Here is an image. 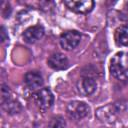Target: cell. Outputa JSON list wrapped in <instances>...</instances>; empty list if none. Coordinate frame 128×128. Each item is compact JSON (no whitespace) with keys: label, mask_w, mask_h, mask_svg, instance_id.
I'll use <instances>...</instances> for the list:
<instances>
[{"label":"cell","mask_w":128,"mask_h":128,"mask_svg":"<svg viewBox=\"0 0 128 128\" xmlns=\"http://www.w3.org/2000/svg\"><path fill=\"white\" fill-rule=\"evenodd\" d=\"M0 36H1V41L5 42L8 40V35L6 34V30L4 27H1V31H0Z\"/></svg>","instance_id":"15"},{"label":"cell","mask_w":128,"mask_h":128,"mask_svg":"<svg viewBox=\"0 0 128 128\" xmlns=\"http://www.w3.org/2000/svg\"><path fill=\"white\" fill-rule=\"evenodd\" d=\"M10 96H11V91L9 89V87L5 84L2 85L1 88V103L4 104L5 102L10 100Z\"/></svg>","instance_id":"14"},{"label":"cell","mask_w":128,"mask_h":128,"mask_svg":"<svg viewBox=\"0 0 128 128\" xmlns=\"http://www.w3.org/2000/svg\"><path fill=\"white\" fill-rule=\"evenodd\" d=\"M64 4L69 10L81 14L90 12L94 7V1L92 0H67L64 1Z\"/></svg>","instance_id":"5"},{"label":"cell","mask_w":128,"mask_h":128,"mask_svg":"<svg viewBox=\"0 0 128 128\" xmlns=\"http://www.w3.org/2000/svg\"><path fill=\"white\" fill-rule=\"evenodd\" d=\"M115 42L119 46H128V24H124L116 29Z\"/></svg>","instance_id":"11"},{"label":"cell","mask_w":128,"mask_h":128,"mask_svg":"<svg viewBox=\"0 0 128 128\" xmlns=\"http://www.w3.org/2000/svg\"><path fill=\"white\" fill-rule=\"evenodd\" d=\"M66 127V122L64 120V118L60 115L53 117L49 123H48V127L47 128H65Z\"/></svg>","instance_id":"13"},{"label":"cell","mask_w":128,"mask_h":128,"mask_svg":"<svg viewBox=\"0 0 128 128\" xmlns=\"http://www.w3.org/2000/svg\"><path fill=\"white\" fill-rule=\"evenodd\" d=\"M110 72L118 80H128V52H118L112 57Z\"/></svg>","instance_id":"1"},{"label":"cell","mask_w":128,"mask_h":128,"mask_svg":"<svg viewBox=\"0 0 128 128\" xmlns=\"http://www.w3.org/2000/svg\"><path fill=\"white\" fill-rule=\"evenodd\" d=\"M119 111V108L117 105H106L103 107H100L99 109H97L96 111V116L97 118L105 123H112L115 121L117 113Z\"/></svg>","instance_id":"6"},{"label":"cell","mask_w":128,"mask_h":128,"mask_svg":"<svg viewBox=\"0 0 128 128\" xmlns=\"http://www.w3.org/2000/svg\"><path fill=\"white\" fill-rule=\"evenodd\" d=\"M66 112L70 118L74 120H80L88 115L89 107L85 102L75 100L68 103L66 107Z\"/></svg>","instance_id":"2"},{"label":"cell","mask_w":128,"mask_h":128,"mask_svg":"<svg viewBox=\"0 0 128 128\" xmlns=\"http://www.w3.org/2000/svg\"><path fill=\"white\" fill-rule=\"evenodd\" d=\"M33 98H34L35 103L41 110L49 109L54 102V96L49 88L40 89L33 95Z\"/></svg>","instance_id":"3"},{"label":"cell","mask_w":128,"mask_h":128,"mask_svg":"<svg viewBox=\"0 0 128 128\" xmlns=\"http://www.w3.org/2000/svg\"><path fill=\"white\" fill-rule=\"evenodd\" d=\"M44 35V28L41 25H35L27 28L23 33V38L27 43H35Z\"/></svg>","instance_id":"8"},{"label":"cell","mask_w":128,"mask_h":128,"mask_svg":"<svg viewBox=\"0 0 128 128\" xmlns=\"http://www.w3.org/2000/svg\"><path fill=\"white\" fill-rule=\"evenodd\" d=\"M48 65L54 70L66 69L69 65L67 57L62 53H54L48 58Z\"/></svg>","instance_id":"10"},{"label":"cell","mask_w":128,"mask_h":128,"mask_svg":"<svg viewBox=\"0 0 128 128\" xmlns=\"http://www.w3.org/2000/svg\"><path fill=\"white\" fill-rule=\"evenodd\" d=\"M81 40V34L76 30H69L60 36V45L65 50H72L78 46Z\"/></svg>","instance_id":"4"},{"label":"cell","mask_w":128,"mask_h":128,"mask_svg":"<svg viewBox=\"0 0 128 128\" xmlns=\"http://www.w3.org/2000/svg\"><path fill=\"white\" fill-rule=\"evenodd\" d=\"M24 82L29 89L36 90L43 85V77L38 71H29L25 74Z\"/></svg>","instance_id":"9"},{"label":"cell","mask_w":128,"mask_h":128,"mask_svg":"<svg viewBox=\"0 0 128 128\" xmlns=\"http://www.w3.org/2000/svg\"><path fill=\"white\" fill-rule=\"evenodd\" d=\"M3 108L7 111V113L9 114H15V113H18L20 110H21V105L18 101H15V100H9L7 102H5L4 104H2Z\"/></svg>","instance_id":"12"},{"label":"cell","mask_w":128,"mask_h":128,"mask_svg":"<svg viewBox=\"0 0 128 128\" xmlns=\"http://www.w3.org/2000/svg\"><path fill=\"white\" fill-rule=\"evenodd\" d=\"M96 81L89 76L82 77L77 82V90L82 96H88L94 93V91L96 90Z\"/></svg>","instance_id":"7"}]
</instances>
